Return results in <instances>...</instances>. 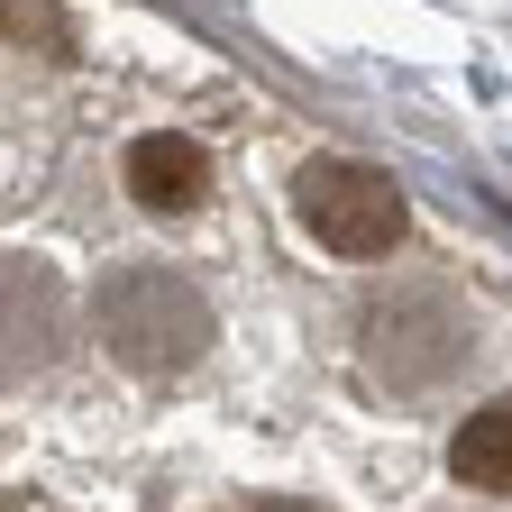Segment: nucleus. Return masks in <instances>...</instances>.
<instances>
[{
  "mask_svg": "<svg viewBox=\"0 0 512 512\" xmlns=\"http://www.w3.org/2000/svg\"><path fill=\"white\" fill-rule=\"evenodd\" d=\"M74 330V293L46 256H0V375H37L64 357Z\"/></svg>",
  "mask_w": 512,
  "mask_h": 512,
  "instance_id": "20e7f679",
  "label": "nucleus"
},
{
  "mask_svg": "<svg viewBox=\"0 0 512 512\" xmlns=\"http://www.w3.org/2000/svg\"><path fill=\"white\" fill-rule=\"evenodd\" d=\"M119 183H128V202H138V211L183 220V211L211 202V156L192 147V138H174V128H147V138H128Z\"/></svg>",
  "mask_w": 512,
  "mask_h": 512,
  "instance_id": "39448f33",
  "label": "nucleus"
},
{
  "mask_svg": "<svg viewBox=\"0 0 512 512\" xmlns=\"http://www.w3.org/2000/svg\"><path fill=\"white\" fill-rule=\"evenodd\" d=\"M476 357V311L448 284H394L366 302V375L384 394H430Z\"/></svg>",
  "mask_w": 512,
  "mask_h": 512,
  "instance_id": "f03ea898",
  "label": "nucleus"
},
{
  "mask_svg": "<svg viewBox=\"0 0 512 512\" xmlns=\"http://www.w3.org/2000/svg\"><path fill=\"white\" fill-rule=\"evenodd\" d=\"M448 476L476 485V494H512V403H485L458 421V439H448Z\"/></svg>",
  "mask_w": 512,
  "mask_h": 512,
  "instance_id": "423d86ee",
  "label": "nucleus"
},
{
  "mask_svg": "<svg viewBox=\"0 0 512 512\" xmlns=\"http://www.w3.org/2000/svg\"><path fill=\"white\" fill-rule=\"evenodd\" d=\"M92 339H101L110 366L165 384L183 366H202V348H211V302L192 293L174 266H110L92 284Z\"/></svg>",
  "mask_w": 512,
  "mask_h": 512,
  "instance_id": "f257e3e1",
  "label": "nucleus"
},
{
  "mask_svg": "<svg viewBox=\"0 0 512 512\" xmlns=\"http://www.w3.org/2000/svg\"><path fill=\"white\" fill-rule=\"evenodd\" d=\"M220 512H330V503H293V494H238V503H220Z\"/></svg>",
  "mask_w": 512,
  "mask_h": 512,
  "instance_id": "0eeeda50",
  "label": "nucleus"
},
{
  "mask_svg": "<svg viewBox=\"0 0 512 512\" xmlns=\"http://www.w3.org/2000/svg\"><path fill=\"white\" fill-rule=\"evenodd\" d=\"M293 211H302V229L330 247V256H357V266L394 256L403 229H412L403 183L384 174V165H366V156H311L293 174Z\"/></svg>",
  "mask_w": 512,
  "mask_h": 512,
  "instance_id": "7ed1b4c3",
  "label": "nucleus"
}]
</instances>
